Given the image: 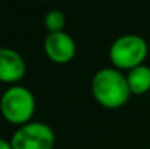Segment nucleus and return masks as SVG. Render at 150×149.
<instances>
[{"label":"nucleus","mask_w":150,"mask_h":149,"mask_svg":"<svg viewBox=\"0 0 150 149\" xmlns=\"http://www.w3.org/2000/svg\"><path fill=\"white\" fill-rule=\"evenodd\" d=\"M91 91L93 98L109 110L125 105L131 97L125 75L115 67H103L98 70L92 78Z\"/></svg>","instance_id":"nucleus-1"},{"label":"nucleus","mask_w":150,"mask_h":149,"mask_svg":"<svg viewBox=\"0 0 150 149\" xmlns=\"http://www.w3.org/2000/svg\"><path fill=\"white\" fill-rule=\"evenodd\" d=\"M0 113L4 120L19 127L31 123L35 113V97L22 85L9 86L0 98Z\"/></svg>","instance_id":"nucleus-2"},{"label":"nucleus","mask_w":150,"mask_h":149,"mask_svg":"<svg viewBox=\"0 0 150 149\" xmlns=\"http://www.w3.org/2000/svg\"><path fill=\"white\" fill-rule=\"evenodd\" d=\"M149 47L143 37L136 34H125L118 37L109 47V58L115 69L131 70L144 64Z\"/></svg>","instance_id":"nucleus-3"},{"label":"nucleus","mask_w":150,"mask_h":149,"mask_svg":"<svg viewBox=\"0 0 150 149\" xmlns=\"http://www.w3.org/2000/svg\"><path fill=\"white\" fill-rule=\"evenodd\" d=\"M10 143L13 149H52L55 135L47 123L31 121L13 133Z\"/></svg>","instance_id":"nucleus-4"},{"label":"nucleus","mask_w":150,"mask_h":149,"mask_svg":"<svg viewBox=\"0 0 150 149\" xmlns=\"http://www.w3.org/2000/svg\"><path fill=\"white\" fill-rule=\"evenodd\" d=\"M44 51L51 61L57 64H66L76 56V43L67 32H52L44 40Z\"/></svg>","instance_id":"nucleus-5"},{"label":"nucleus","mask_w":150,"mask_h":149,"mask_svg":"<svg viewBox=\"0 0 150 149\" xmlns=\"http://www.w3.org/2000/svg\"><path fill=\"white\" fill-rule=\"evenodd\" d=\"M26 73V63L23 57L9 47H0V82L18 85Z\"/></svg>","instance_id":"nucleus-6"},{"label":"nucleus","mask_w":150,"mask_h":149,"mask_svg":"<svg viewBox=\"0 0 150 149\" xmlns=\"http://www.w3.org/2000/svg\"><path fill=\"white\" fill-rule=\"evenodd\" d=\"M130 92L134 95H143L150 91V67L146 64L137 66L125 75Z\"/></svg>","instance_id":"nucleus-7"},{"label":"nucleus","mask_w":150,"mask_h":149,"mask_svg":"<svg viewBox=\"0 0 150 149\" xmlns=\"http://www.w3.org/2000/svg\"><path fill=\"white\" fill-rule=\"evenodd\" d=\"M44 25L48 31V34L52 32H61L66 26V16L61 10L52 9L50 12L45 13L44 16Z\"/></svg>","instance_id":"nucleus-8"},{"label":"nucleus","mask_w":150,"mask_h":149,"mask_svg":"<svg viewBox=\"0 0 150 149\" xmlns=\"http://www.w3.org/2000/svg\"><path fill=\"white\" fill-rule=\"evenodd\" d=\"M0 149H13L10 140H6V139L0 138Z\"/></svg>","instance_id":"nucleus-9"}]
</instances>
